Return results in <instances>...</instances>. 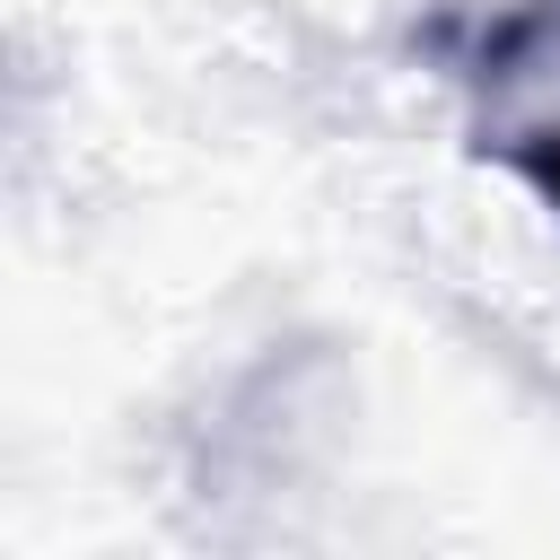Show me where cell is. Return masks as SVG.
Listing matches in <instances>:
<instances>
[{"mask_svg": "<svg viewBox=\"0 0 560 560\" xmlns=\"http://www.w3.org/2000/svg\"><path fill=\"white\" fill-rule=\"evenodd\" d=\"M499 166H508L542 210H560V131H525V140H508V149H499Z\"/></svg>", "mask_w": 560, "mask_h": 560, "instance_id": "obj_1", "label": "cell"}]
</instances>
